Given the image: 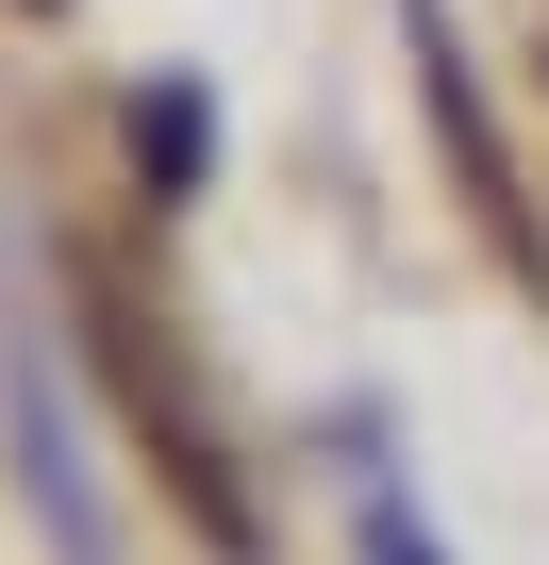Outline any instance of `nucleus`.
Segmentation results:
<instances>
[{
    "label": "nucleus",
    "mask_w": 549,
    "mask_h": 565,
    "mask_svg": "<svg viewBox=\"0 0 549 565\" xmlns=\"http://www.w3.org/2000/svg\"><path fill=\"white\" fill-rule=\"evenodd\" d=\"M400 18H416V84H433V134H450V183L483 200V233L549 282V233H532V200H516V167H499V117L466 100V51H450V18H433V0H400Z\"/></svg>",
    "instance_id": "obj_1"
},
{
    "label": "nucleus",
    "mask_w": 549,
    "mask_h": 565,
    "mask_svg": "<svg viewBox=\"0 0 549 565\" xmlns=\"http://www.w3.org/2000/svg\"><path fill=\"white\" fill-rule=\"evenodd\" d=\"M18 466H34V499H51V548L67 565H117V515H101V482H84V449H67V383L18 350Z\"/></svg>",
    "instance_id": "obj_2"
},
{
    "label": "nucleus",
    "mask_w": 549,
    "mask_h": 565,
    "mask_svg": "<svg viewBox=\"0 0 549 565\" xmlns=\"http://www.w3.org/2000/svg\"><path fill=\"white\" fill-rule=\"evenodd\" d=\"M334 466L367 482V565H433V515H416V482H400V449H383V416H367V399L334 416Z\"/></svg>",
    "instance_id": "obj_3"
},
{
    "label": "nucleus",
    "mask_w": 549,
    "mask_h": 565,
    "mask_svg": "<svg viewBox=\"0 0 549 565\" xmlns=\"http://www.w3.org/2000/svg\"><path fill=\"white\" fill-rule=\"evenodd\" d=\"M150 183H200V84H150Z\"/></svg>",
    "instance_id": "obj_4"
}]
</instances>
